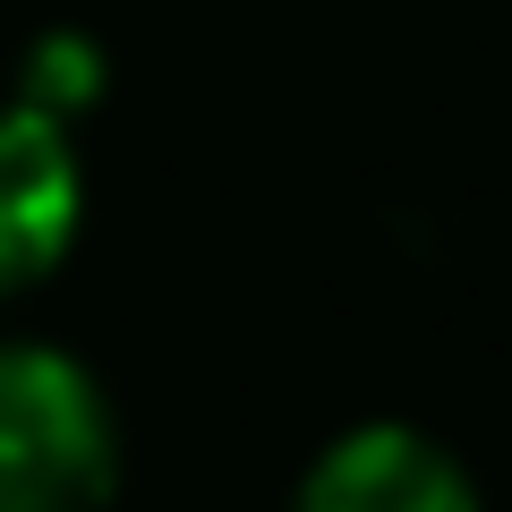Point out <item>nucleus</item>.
<instances>
[{
  "instance_id": "f257e3e1",
  "label": "nucleus",
  "mask_w": 512,
  "mask_h": 512,
  "mask_svg": "<svg viewBox=\"0 0 512 512\" xmlns=\"http://www.w3.org/2000/svg\"><path fill=\"white\" fill-rule=\"evenodd\" d=\"M120 487V419L94 367L52 342H0V512H103Z\"/></svg>"
},
{
  "instance_id": "f03ea898",
  "label": "nucleus",
  "mask_w": 512,
  "mask_h": 512,
  "mask_svg": "<svg viewBox=\"0 0 512 512\" xmlns=\"http://www.w3.org/2000/svg\"><path fill=\"white\" fill-rule=\"evenodd\" d=\"M86 222V163H77V128L43 120L35 103H0V299L35 291L69 256Z\"/></svg>"
},
{
  "instance_id": "7ed1b4c3",
  "label": "nucleus",
  "mask_w": 512,
  "mask_h": 512,
  "mask_svg": "<svg viewBox=\"0 0 512 512\" xmlns=\"http://www.w3.org/2000/svg\"><path fill=\"white\" fill-rule=\"evenodd\" d=\"M291 512H487L453 453L402 419H367L308 461Z\"/></svg>"
},
{
  "instance_id": "20e7f679",
  "label": "nucleus",
  "mask_w": 512,
  "mask_h": 512,
  "mask_svg": "<svg viewBox=\"0 0 512 512\" xmlns=\"http://www.w3.org/2000/svg\"><path fill=\"white\" fill-rule=\"evenodd\" d=\"M103 86H111V69H103V52H94L86 35H35L26 60H18V103H35L43 120H60V128L86 120V111L103 103Z\"/></svg>"
}]
</instances>
